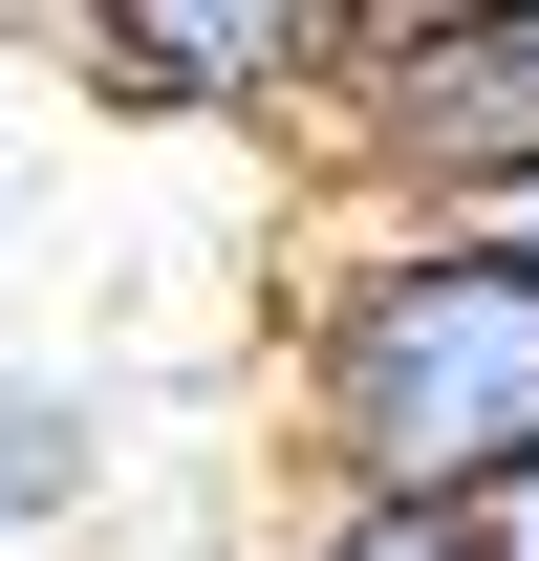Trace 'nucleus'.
<instances>
[{
	"mask_svg": "<svg viewBox=\"0 0 539 561\" xmlns=\"http://www.w3.org/2000/svg\"><path fill=\"white\" fill-rule=\"evenodd\" d=\"M280 454L367 518H474L539 454V260L474 216H324L280 302Z\"/></svg>",
	"mask_w": 539,
	"mask_h": 561,
	"instance_id": "nucleus-1",
	"label": "nucleus"
},
{
	"mask_svg": "<svg viewBox=\"0 0 539 561\" xmlns=\"http://www.w3.org/2000/svg\"><path fill=\"white\" fill-rule=\"evenodd\" d=\"M302 151L345 173V216H474L496 238L539 195V0H367Z\"/></svg>",
	"mask_w": 539,
	"mask_h": 561,
	"instance_id": "nucleus-2",
	"label": "nucleus"
},
{
	"mask_svg": "<svg viewBox=\"0 0 539 561\" xmlns=\"http://www.w3.org/2000/svg\"><path fill=\"white\" fill-rule=\"evenodd\" d=\"M87 108H130V130H302L345 66L324 0H87L66 22Z\"/></svg>",
	"mask_w": 539,
	"mask_h": 561,
	"instance_id": "nucleus-3",
	"label": "nucleus"
},
{
	"mask_svg": "<svg viewBox=\"0 0 539 561\" xmlns=\"http://www.w3.org/2000/svg\"><path fill=\"white\" fill-rule=\"evenodd\" d=\"M108 476H130L108 389H87V367H22V346H0V540H22V561H66L87 518H108Z\"/></svg>",
	"mask_w": 539,
	"mask_h": 561,
	"instance_id": "nucleus-4",
	"label": "nucleus"
},
{
	"mask_svg": "<svg viewBox=\"0 0 539 561\" xmlns=\"http://www.w3.org/2000/svg\"><path fill=\"white\" fill-rule=\"evenodd\" d=\"M280 561H474L454 518H367V496H302L280 518Z\"/></svg>",
	"mask_w": 539,
	"mask_h": 561,
	"instance_id": "nucleus-5",
	"label": "nucleus"
},
{
	"mask_svg": "<svg viewBox=\"0 0 539 561\" xmlns=\"http://www.w3.org/2000/svg\"><path fill=\"white\" fill-rule=\"evenodd\" d=\"M454 540H474V561H539V454H518V476H496V496H474Z\"/></svg>",
	"mask_w": 539,
	"mask_h": 561,
	"instance_id": "nucleus-6",
	"label": "nucleus"
},
{
	"mask_svg": "<svg viewBox=\"0 0 539 561\" xmlns=\"http://www.w3.org/2000/svg\"><path fill=\"white\" fill-rule=\"evenodd\" d=\"M496 238H518V260H539V195H518V216H496Z\"/></svg>",
	"mask_w": 539,
	"mask_h": 561,
	"instance_id": "nucleus-7",
	"label": "nucleus"
},
{
	"mask_svg": "<svg viewBox=\"0 0 539 561\" xmlns=\"http://www.w3.org/2000/svg\"><path fill=\"white\" fill-rule=\"evenodd\" d=\"M0 561H22V540H0Z\"/></svg>",
	"mask_w": 539,
	"mask_h": 561,
	"instance_id": "nucleus-8",
	"label": "nucleus"
}]
</instances>
